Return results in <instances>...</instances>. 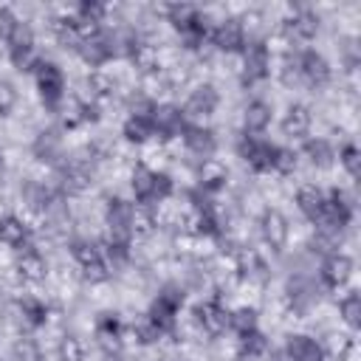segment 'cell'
<instances>
[{"label": "cell", "mask_w": 361, "mask_h": 361, "mask_svg": "<svg viewBox=\"0 0 361 361\" xmlns=\"http://www.w3.org/2000/svg\"><path fill=\"white\" fill-rule=\"evenodd\" d=\"M271 68V54L262 42H245L243 48V73L245 82H259L262 76H268Z\"/></svg>", "instance_id": "8992f818"}, {"label": "cell", "mask_w": 361, "mask_h": 361, "mask_svg": "<svg viewBox=\"0 0 361 361\" xmlns=\"http://www.w3.org/2000/svg\"><path fill=\"white\" fill-rule=\"evenodd\" d=\"M183 118L186 116L178 107H169V104L152 107V130H155V135H180L183 127H186Z\"/></svg>", "instance_id": "ba28073f"}, {"label": "cell", "mask_w": 361, "mask_h": 361, "mask_svg": "<svg viewBox=\"0 0 361 361\" xmlns=\"http://www.w3.org/2000/svg\"><path fill=\"white\" fill-rule=\"evenodd\" d=\"M197 319L200 324L209 330V333H220L228 327V310L220 305V302H206L200 310H197Z\"/></svg>", "instance_id": "5bb4252c"}, {"label": "cell", "mask_w": 361, "mask_h": 361, "mask_svg": "<svg viewBox=\"0 0 361 361\" xmlns=\"http://www.w3.org/2000/svg\"><path fill=\"white\" fill-rule=\"evenodd\" d=\"M358 310H361V302H358V296L355 293H350L344 302H341V313H344V319H347V324H358Z\"/></svg>", "instance_id": "44dd1931"}, {"label": "cell", "mask_w": 361, "mask_h": 361, "mask_svg": "<svg viewBox=\"0 0 361 361\" xmlns=\"http://www.w3.org/2000/svg\"><path fill=\"white\" fill-rule=\"evenodd\" d=\"M180 135H183V144H186V149H189L192 155L209 158V155L214 152V138H212L209 130H203V127H197V124H186Z\"/></svg>", "instance_id": "8fae6325"}, {"label": "cell", "mask_w": 361, "mask_h": 361, "mask_svg": "<svg viewBox=\"0 0 361 361\" xmlns=\"http://www.w3.org/2000/svg\"><path fill=\"white\" fill-rule=\"evenodd\" d=\"M282 127H285L288 135H305L307 127H310V116H307V110H305V107H290L288 116H285V121H282Z\"/></svg>", "instance_id": "ac0fdd59"}, {"label": "cell", "mask_w": 361, "mask_h": 361, "mask_svg": "<svg viewBox=\"0 0 361 361\" xmlns=\"http://www.w3.org/2000/svg\"><path fill=\"white\" fill-rule=\"evenodd\" d=\"M62 355H65L68 361H79V358H82V347L76 344V338H65V341H62Z\"/></svg>", "instance_id": "603a6c76"}, {"label": "cell", "mask_w": 361, "mask_h": 361, "mask_svg": "<svg viewBox=\"0 0 361 361\" xmlns=\"http://www.w3.org/2000/svg\"><path fill=\"white\" fill-rule=\"evenodd\" d=\"M285 361H322V347L307 336H293L285 347Z\"/></svg>", "instance_id": "7c38bea8"}, {"label": "cell", "mask_w": 361, "mask_h": 361, "mask_svg": "<svg viewBox=\"0 0 361 361\" xmlns=\"http://www.w3.org/2000/svg\"><path fill=\"white\" fill-rule=\"evenodd\" d=\"M37 87H39V96L45 99V104L56 107L65 96V76L62 71L54 65V62H39L37 65Z\"/></svg>", "instance_id": "277c9868"}, {"label": "cell", "mask_w": 361, "mask_h": 361, "mask_svg": "<svg viewBox=\"0 0 361 361\" xmlns=\"http://www.w3.org/2000/svg\"><path fill=\"white\" fill-rule=\"evenodd\" d=\"M271 121V107L265 102H251L245 107V135H257L268 127Z\"/></svg>", "instance_id": "9a60e30c"}, {"label": "cell", "mask_w": 361, "mask_h": 361, "mask_svg": "<svg viewBox=\"0 0 361 361\" xmlns=\"http://www.w3.org/2000/svg\"><path fill=\"white\" fill-rule=\"evenodd\" d=\"M350 268H353V262H350L344 254L333 251V254H327V259L322 262V282L330 285V288H338V285L347 282Z\"/></svg>", "instance_id": "30bf717a"}, {"label": "cell", "mask_w": 361, "mask_h": 361, "mask_svg": "<svg viewBox=\"0 0 361 361\" xmlns=\"http://www.w3.org/2000/svg\"><path fill=\"white\" fill-rule=\"evenodd\" d=\"M262 234H265V240L271 245H282L288 240V223H285V217L276 214V212H268L262 217Z\"/></svg>", "instance_id": "e0dca14e"}, {"label": "cell", "mask_w": 361, "mask_h": 361, "mask_svg": "<svg viewBox=\"0 0 361 361\" xmlns=\"http://www.w3.org/2000/svg\"><path fill=\"white\" fill-rule=\"evenodd\" d=\"M307 155H310V161L316 164H330V158H333V149H330V144L327 141H322V138H313V141H307Z\"/></svg>", "instance_id": "d6986e66"}, {"label": "cell", "mask_w": 361, "mask_h": 361, "mask_svg": "<svg viewBox=\"0 0 361 361\" xmlns=\"http://www.w3.org/2000/svg\"><path fill=\"white\" fill-rule=\"evenodd\" d=\"M0 172H3V155H0Z\"/></svg>", "instance_id": "d4e9b609"}, {"label": "cell", "mask_w": 361, "mask_h": 361, "mask_svg": "<svg viewBox=\"0 0 361 361\" xmlns=\"http://www.w3.org/2000/svg\"><path fill=\"white\" fill-rule=\"evenodd\" d=\"M214 107H217V93H214V87L203 85V87L192 90V96L186 99L183 116H192V118H206V116H212V113H214Z\"/></svg>", "instance_id": "9c48e42d"}, {"label": "cell", "mask_w": 361, "mask_h": 361, "mask_svg": "<svg viewBox=\"0 0 361 361\" xmlns=\"http://www.w3.org/2000/svg\"><path fill=\"white\" fill-rule=\"evenodd\" d=\"M0 240L6 243V245H11V248H17V251H28L31 245H28V228H25V223H20L17 217H6V220H0Z\"/></svg>", "instance_id": "4fadbf2b"}, {"label": "cell", "mask_w": 361, "mask_h": 361, "mask_svg": "<svg viewBox=\"0 0 361 361\" xmlns=\"http://www.w3.org/2000/svg\"><path fill=\"white\" fill-rule=\"evenodd\" d=\"M209 37L217 48H226V51H237V48H245V28L243 23L237 20H223L217 23L214 28H209Z\"/></svg>", "instance_id": "52a82bcc"}, {"label": "cell", "mask_w": 361, "mask_h": 361, "mask_svg": "<svg viewBox=\"0 0 361 361\" xmlns=\"http://www.w3.org/2000/svg\"><path fill=\"white\" fill-rule=\"evenodd\" d=\"M14 102H17L14 87H11L8 82H0V113H8V110L14 107Z\"/></svg>", "instance_id": "7402d4cb"}, {"label": "cell", "mask_w": 361, "mask_h": 361, "mask_svg": "<svg viewBox=\"0 0 361 361\" xmlns=\"http://www.w3.org/2000/svg\"><path fill=\"white\" fill-rule=\"evenodd\" d=\"M178 310H180V293H178L175 288H166L164 293H158V299H155V305H152L147 322L155 324V327L164 333V330H169V327L175 324Z\"/></svg>", "instance_id": "5b68a950"}, {"label": "cell", "mask_w": 361, "mask_h": 361, "mask_svg": "<svg viewBox=\"0 0 361 361\" xmlns=\"http://www.w3.org/2000/svg\"><path fill=\"white\" fill-rule=\"evenodd\" d=\"M133 192H135V200H138V203L155 206V203H164V200L169 197L172 180H169V175H164V172L138 166L135 175H133Z\"/></svg>", "instance_id": "6da1fadb"}, {"label": "cell", "mask_w": 361, "mask_h": 361, "mask_svg": "<svg viewBox=\"0 0 361 361\" xmlns=\"http://www.w3.org/2000/svg\"><path fill=\"white\" fill-rule=\"evenodd\" d=\"M240 155L245 158V164H251L254 169L265 172V169H276L279 166L282 149L276 144H271L268 138H262V135H243Z\"/></svg>", "instance_id": "7a4b0ae2"}, {"label": "cell", "mask_w": 361, "mask_h": 361, "mask_svg": "<svg viewBox=\"0 0 361 361\" xmlns=\"http://www.w3.org/2000/svg\"><path fill=\"white\" fill-rule=\"evenodd\" d=\"M107 226H110V243H124L135 234L138 226V209L127 200H113L107 206Z\"/></svg>", "instance_id": "3957f363"}, {"label": "cell", "mask_w": 361, "mask_h": 361, "mask_svg": "<svg viewBox=\"0 0 361 361\" xmlns=\"http://www.w3.org/2000/svg\"><path fill=\"white\" fill-rule=\"evenodd\" d=\"M341 164L350 169V175H355V172H358V152H355L353 147H347V149L341 152Z\"/></svg>", "instance_id": "cb8c5ba5"}, {"label": "cell", "mask_w": 361, "mask_h": 361, "mask_svg": "<svg viewBox=\"0 0 361 361\" xmlns=\"http://www.w3.org/2000/svg\"><path fill=\"white\" fill-rule=\"evenodd\" d=\"M324 197H327V192H322V189H316V186H305V189L299 192V209H302V212L316 223V220H319V214H322Z\"/></svg>", "instance_id": "2e32d148"}, {"label": "cell", "mask_w": 361, "mask_h": 361, "mask_svg": "<svg viewBox=\"0 0 361 361\" xmlns=\"http://www.w3.org/2000/svg\"><path fill=\"white\" fill-rule=\"evenodd\" d=\"M17 28H20V20L8 8H0V42H8Z\"/></svg>", "instance_id": "ffe728a7"}]
</instances>
